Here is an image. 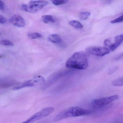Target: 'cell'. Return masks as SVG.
<instances>
[{
    "label": "cell",
    "mask_w": 123,
    "mask_h": 123,
    "mask_svg": "<svg viewBox=\"0 0 123 123\" xmlns=\"http://www.w3.org/2000/svg\"><path fill=\"white\" fill-rule=\"evenodd\" d=\"M86 51L88 54L98 57H103L109 54L110 50L105 47L90 46L87 47Z\"/></svg>",
    "instance_id": "7"
},
{
    "label": "cell",
    "mask_w": 123,
    "mask_h": 123,
    "mask_svg": "<svg viewBox=\"0 0 123 123\" xmlns=\"http://www.w3.org/2000/svg\"><path fill=\"white\" fill-rule=\"evenodd\" d=\"M49 4L47 1L45 0H32L29 5H23L21 6L22 10L31 13L37 12Z\"/></svg>",
    "instance_id": "3"
},
{
    "label": "cell",
    "mask_w": 123,
    "mask_h": 123,
    "mask_svg": "<svg viewBox=\"0 0 123 123\" xmlns=\"http://www.w3.org/2000/svg\"><path fill=\"white\" fill-rule=\"evenodd\" d=\"M88 66L87 55L83 51L78 52L73 55L67 61L66 67L69 69H86Z\"/></svg>",
    "instance_id": "1"
},
{
    "label": "cell",
    "mask_w": 123,
    "mask_h": 123,
    "mask_svg": "<svg viewBox=\"0 0 123 123\" xmlns=\"http://www.w3.org/2000/svg\"><path fill=\"white\" fill-rule=\"evenodd\" d=\"M122 22H123V15L118 18L114 19L111 21V24L118 23H122Z\"/></svg>",
    "instance_id": "18"
},
{
    "label": "cell",
    "mask_w": 123,
    "mask_h": 123,
    "mask_svg": "<svg viewBox=\"0 0 123 123\" xmlns=\"http://www.w3.org/2000/svg\"><path fill=\"white\" fill-rule=\"evenodd\" d=\"M89 113L87 110L78 106L71 107L60 112L54 119V122L58 121L67 118L85 116Z\"/></svg>",
    "instance_id": "2"
},
{
    "label": "cell",
    "mask_w": 123,
    "mask_h": 123,
    "mask_svg": "<svg viewBox=\"0 0 123 123\" xmlns=\"http://www.w3.org/2000/svg\"><path fill=\"white\" fill-rule=\"evenodd\" d=\"M117 67H116L113 68L112 69H111L109 70V73H111H111L114 72L115 71H116V70H117Z\"/></svg>",
    "instance_id": "21"
},
{
    "label": "cell",
    "mask_w": 123,
    "mask_h": 123,
    "mask_svg": "<svg viewBox=\"0 0 123 123\" xmlns=\"http://www.w3.org/2000/svg\"><path fill=\"white\" fill-rule=\"evenodd\" d=\"M68 1L65 0H54L52 1V3L55 6H59L67 3Z\"/></svg>",
    "instance_id": "17"
},
{
    "label": "cell",
    "mask_w": 123,
    "mask_h": 123,
    "mask_svg": "<svg viewBox=\"0 0 123 123\" xmlns=\"http://www.w3.org/2000/svg\"><path fill=\"white\" fill-rule=\"evenodd\" d=\"M42 21L45 24H48L49 23H54L55 22V20L54 17L51 15H46L42 17Z\"/></svg>",
    "instance_id": "11"
},
{
    "label": "cell",
    "mask_w": 123,
    "mask_h": 123,
    "mask_svg": "<svg viewBox=\"0 0 123 123\" xmlns=\"http://www.w3.org/2000/svg\"><path fill=\"white\" fill-rule=\"evenodd\" d=\"M5 5L4 3L2 1H0V10L1 11H3L5 9Z\"/></svg>",
    "instance_id": "20"
},
{
    "label": "cell",
    "mask_w": 123,
    "mask_h": 123,
    "mask_svg": "<svg viewBox=\"0 0 123 123\" xmlns=\"http://www.w3.org/2000/svg\"><path fill=\"white\" fill-rule=\"evenodd\" d=\"M0 43L2 45L6 46H14V44L12 42L6 39L2 40L1 41Z\"/></svg>",
    "instance_id": "16"
},
{
    "label": "cell",
    "mask_w": 123,
    "mask_h": 123,
    "mask_svg": "<svg viewBox=\"0 0 123 123\" xmlns=\"http://www.w3.org/2000/svg\"><path fill=\"white\" fill-rule=\"evenodd\" d=\"M118 96L116 95L109 97L95 99L92 101L91 106L93 108H100L111 103L114 101L118 99Z\"/></svg>",
    "instance_id": "6"
},
{
    "label": "cell",
    "mask_w": 123,
    "mask_h": 123,
    "mask_svg": "<svg viewBox=\"0 0 123 123\" xmlns=\"http://www.w3.org/2000/svg\"><path fill=\"white\" fill-rule=\"evenodd\" d=\"M7 22V20L6 18L0 15V23L1 24H4L6 23Z\"/></svg>",
    "instance_id": "19"
},
{
    "label": "cell",
    "mask_w": 123,
    "mask_h": 123,
    "mask_svg": "<svg viewBox=\"0 0 123 123\" xmlns=\"http://www.w3.org/2000/svg\"><path fill=\"white\" fill-rule=\"evenodd\" d=\"M45 81V80L44 77L42 76L38 75L36 76L33 79L26 80L15 86L13 89L14 90H16L28 87H34L43 84Z\"/></svg>",
    "instance_id": "4"
},
{
    "label": "cell",
    "mask_w": 123,
    "mask_h": 123,
    "mask_svg": "<svg viewBox=\"0 0 123 123\" xmlns=\"http://www.w3.org/2000/svg\"><path fill=\"white\" fill-rule=\"evenodd\" d=\"M48 39L51 42L54 43H58L62 41L60 37L57 34H52L49 36Z\"/></svg>",
    "instance_id": "10"
},
{
    "label": "cell",
    "mask_w": 123,
    "mask_h": 123,
    "mask_svg": "<svg viewBox=\"0 0 123 123\" xmlns=\"http://www.w3.org/2000/svg\"><path fill=\"white\" fill-rule=\"evenodd\" d=\"M69 24L72 26L77 29H82L83 27V25L79 21L76 20L70 21Z\"/></svg>",
    "instance_id": "12"
},
{
    "label": "cell",
    "mask_w": 123,
    "mask_h": 123,
    "mask_svg": "<svg viewBox=\"0 0 123 123\" xmlns=\"http://www.w3.org/2000/svg\"><path fill=\"white\" fill-rule=\"evenodd\" d=\"M90 15V13L88 12H81L80 15V18L82 20H86Z\"/></svg>",
    "instance_id": "15"
},
{
    "label": "cell",
    "mask_w": 123,
    "mask_h": 123,
    "mask_svg": "<svg viewBox=\"0 0 123 123\" xmlns=\"http://www.w3.org/2000/svg\"><path fill=\"white\" fill-rule=\"evenodd\" d=\"M9 21L14 26L18 28H23L26 25L24 18L19 15L13 16L9 19Z\"/></svg>",
    "instance_id": "9"
},
{
    "label": "cell",
    "mask_w": 123,
    "mask_h": 123,
    "mask_svg": "<svg viewBox=\"0 0 123 123\" xmlns=\"http://www.w3.org/2000/svg\"><path fill=\"white\" fill-rule=\"evenodd\" d=\"M28 36L31 39H36L42 38V36L39 33L33 32V33H29L28 34Z\"/></svg>",
    "instance_id": "14"
},
{
    "label": "cell",
    "mask_w": 123,
    "mask_h": 123,
    "mask_svg": "<svg viewBox=\"0 0 123 123\" xmlns=\"http://www.w3.org/2000/svg\"><path fill=\"white\" fill-rule=\"evenodd\" d=\"M123 41V35L121 34L118 35L114 38V43H112L109 39H105L104 41V44L106 46L108 47L110 50L114 51L119 46Z\"/></svg>",
    "instance_id": "8"
},
{
    "label": "cell",
    "mask_w": 123,
    "mask_h": 123,
    "mask_svg": "<svg viewBox=\"0 0 123 123\" xmlns=\"http://www.w3.org/2000/svg\"><path fill=\"white\" fill-rule=\"evenodd\" d=\"M112 85L114 86H116L123 85V77L113 80L112 82Z\"/></svg>",
    "instance_id": "13"
},
{
    "label": "cell",
    "mask_w": 123,
    "mask_h": 123,
    "mask_svg": "<svg viewBox=\"0 0 123 123\" xmlns=\"http://www.w3.org/2000/svg\"><path fill=\"white\" fill-rule=\"evenodd\" d=\"M54 111V108L53 107H49L44 108L34 114L25 121V122L26 123H33L36 121L46 117L53 113Z\"/></svg>",
    "instance_id": "5"
}]
</instances>
